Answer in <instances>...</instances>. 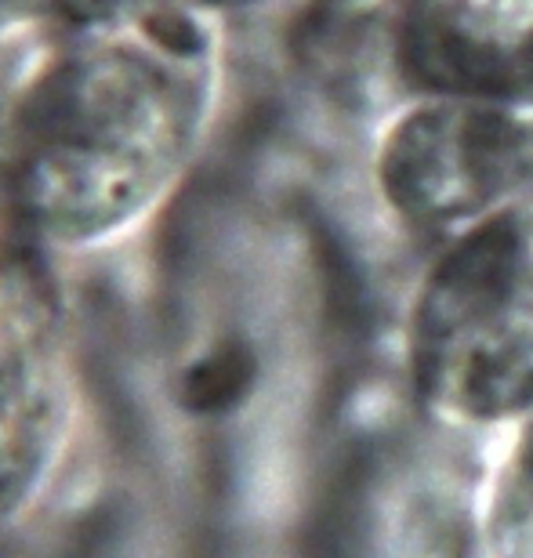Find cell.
<instances>
[{
	"label": "cell",
	"instance_id": "obj_1",
	"mask_svg": "<svg viewBox=\"0 0 533 558\" xmlns=\"http://www.w3.org/2000/svg\"><path fill=\"white\" fill-rule=\"evenodd\" d=\"M414 377L453 421L533 414V226L497 221L443 265L417 316Z\"/></svg>",
	"mask_w": 533,
	"mask_h": 558
},
{
	"label": "cell",
	"instance_id": "obj_2",
	"mask_svg": "<svg viewBox=\"0 0 533 558\" xmlns=\"http://www.w3.org/2000/svg\"><path fill=\"white\" fill-rule=\"evenodd\" d=\"M486 555L533 558V417L497 472L486 508Z\"/></svg>",
	"mask_w": 533,
	"mask_h": 558
}]
</instances>
